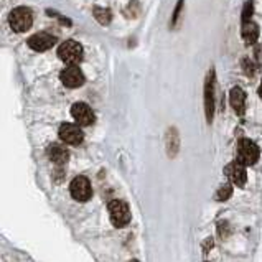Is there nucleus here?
I'll return each mask as SVG.
<instances>
[{
	"mask_svg": "<svg viewBox=\"0 0 262 262\" xmlns=\"http://www.w3.org/2000/svg\"><path fill=\"white\" fill-rule=\"evenodd\" d=\"M60 139L70 145H79L84 139L83 130L75 124H63L60 127Z\"/></svg>",
	"mask_w": 262,
	"mask_h": 262,
	"instance_id": "1a4fd4ad",
	"label": "nucleus"
},
{
	"mask_svg": "<svg viewBox=\"0 0 262 262\" xmlns=\"http://www.w3.org/2000/svg\"><path fill=\"white\" fill-rule=\"evenodd\" d=\"M229 101L237 116H242L244 111H246V94H244V91L241 88L234 86L229 93Z\"/></svg>",
	"mask_w": 262,
	"mask_h": 262,
	"instance_id": "f8f14e48",
	"label": "nucleus"
},
{
	"mask_svg": "<svg viewBox=\"0 0 262 262\" xmlns=\"http://www.w3.org/2000/svg\"><path fill=\"white\" fill-rule=\"evenodd\" d=\"M55 43H56V38L53 35H50V33H45V32H40V33H37V35H32L27 42L28 47L35 51H47L53 47Z\"/></svg>",
	"mask_w": 262,
	"mask_h": 262,
	"instance_id": "9b49d317",
	"label": "nucleus"
},
{
	"mask_svg": "<svg viewBox=\"0 0 262 262\" xmlns=\"http://www.w3.org/2000/svg\"><path fill=\"white\" fill-rule=\"evenodd\" d=\"M9 24L12 27V30L17 33H24L33 24L32 12L27 7H17L12 10V14L9 17Z\"/></svg>",
	"mask_w": 262,
	"mask_h": 262,
	"instance_id": "f03ea898",
	"label": "nucleus"
},
{
	"mask_svg": "<svg viewBox=\"0 0 262 262\" xmlns=\"http://www.w3.org/2000/svg\"><path fill=\"white\" fill-rule=\"evenodd\" d=\"M237 160L246 167L259 160V147L249 139H241L237 144Z\"/></svg>",
	"mask_w": 262,
	"mask_h": 262,
	"instance_id": "20e7f679",
	"label": "nucleus"
},
{
	"mask_svg": "<svg viewBox=\"0 0 262 262\" xmlns=\"http://www.w3.org/2000/svg\"><path fill=\"white\" fill-rule=\"evenodd\" d=\"M181 7H183V0H178V4H176V7H175V14H173V19H172V25L176 24V20H178V15H180V10Z\"/></svg>",
	"mask_w": 262,
	"mask_h": 262,
	"instance_id": "aec40b11",
	"label": "nucleus"
},
{
	"mask_svg": "<svg viewBox=\"0 0 262 262\" xmlns=\"http://www.w3.org/2000/svg\"><path fill=\"white\" fill-rule=\"evenodd\" d=\"M250 15H252V2H247L244 5V12H242V24L250 20Z\"/></svg>",
	"mask_w": 262,
	"mask_h": 262,
	"instance_id": "a211bd4d",
	"label": "nucleus"
},
{
	"mask_svg": "<svg viewBox=\"0 0 262 262\" xmlns=\"http://www.w3.org/2000/svg\"><path fill=\"white\" fill-rule=\"evenodd\" d=\"M94 19L98 20L101 25H107L111 22V12H109V9L96 7L94 9Z\"/></svg>",
	"mask_w": 262,
	"mask_h": 262,
	"instance_id": "dca6fc26",
	"label": "nucleus"
},
{
	"mask_svg": "<svg viewBox=\"0 0 262 262\" xmlns=\"http://www.w3.org/2000/svg\"><path fill=\"white\" fill-rule=\"evenodd\" d=\"M218 232L221 236H227V232H229V224L226 223V221H223V223H219V226H218Z\"/></svg>",
	"mask_w": 262,
	"mask_h": 262,
	"instance_id": "412c9836",
	"label": "nucleus"
},
{
	"mask_svg": "<svg viewBox=\"0 0 262 262\" xmlns=\"http://www.w3.org/2000/svg\"><path fill=\"white\" fill-rule=\"evenodd\" d=\"M242 70L246 71L249 76H254L255 68L252 66V63H250V60H247V58H244V60H242Z\"/></svg>",
	"mask_w": 262,
	"mask_h": 262,
	"instance_id": "6ab92c4d",
	"label": "nucleus"
},
{
	"mask_svg": "<svg viewBox=\"0 0 262 262\" xmlns=\"http://www.w3.org/2000/svg\"><path fill=\"white\" fill-rule=\"evenodd\" d=\"M259 96H260V99H262V83H260V86H259Z\"/></svg>",
	"mask_w": 262,
	"mask_h": 262,
	"instance_id": "4be33fe9",
	"label": "nucleus"
},
{
	"mask_svg": "<svg viewBox=\"0 0 262 262\" xmlns=\"http://www.w3.org/2000/svg\"><path fill=\"white\" fill-rule=\"evenodd\" d=\"M71 116L79 125H91L94 124V112L89 106L83 102H76L71 106Z\"/></svg>",
	"mask_w": 262,
	"mask_h": 262,
	"instance_id": "9d476101",
	"label": "nucleus"
},
{
	"mask_svg": "<svg viewBox=\"0 0 262 262\" xmlns=\"http://www.w3.org/2000/svg\"><path fill=\"white\" fill-rule=\"evenodd\" d=\"M70 193L76 201H88L93 195L89 180L86 176H76L70 185Z\"/></svg>",
	"mask_w": 262,
	"mask_h": 262,
	"instance_id": "423d86ee",
	"label": "nucleus"
},
{
	"mask_svg": "<svg viewBox=\"0 0 262 262\" xmlns=\"http://www.w3.org/2000/svg\"><path fill=\"white\" fill-rule=\"evenodd\" d=\"M60 78H61V83L70 89L79 88L84 84V75L76 65H70L68 68H65V70L61 71Z\"/></svg>",
	"mask_w": 262,
	"mask_h": 262,
	"instance_id": "0eeeda50",
	"label": "nucleus"
},
{
	"mask_svg": "<svg viewBox=\"0 0 262 262\" xmlns=\"http://www.w3.org/2000/svg\"><path fill=\"white\" fill-rule=\"evenodd\" d=\"M242 38L244 42H246L247 45H252L257 42L259 38V27L254 24L252 20L246 22V24L242 25Z\"/></svg>",
	"mask_w": 262,
	"mask_h": 262,
	"instance_id": "ddd939ff",
	"label": "nucleus"
},
{
	"mask_svg": "<svg viewBox=\"0 0 262 262\" xmlns=\"http://www.w3.org/2000/svg\"><path fill=\"white\" fill-rule=\"evenodd\" d=\"M129 262H139L137 259H132V260H129Z\"/></svg>",
	"mask_w": 262,
	"mask_h": 262,
	"instance_id": "5701e85b",
	"label": "nucleus"
},
{
	"mask_svg": "<svg viewBox=\"0 0 262 262\" xmlns=\"http://www.w3.org/2000/svg\"><path fill=\"white\" fill-rule=\"evenodd\" d=\"M204 114L206 121L213 122L214 116V70H209L204 81Z\"/></svg>",
	"mask_w": 262,
	"mask_h": 262,
	"instance_id": "39448f33",
	"label": "nucleus"
},
{
	"mask_svg": "<svg viewBox=\"0 0 262 262\" xmlns=\"http://www.w3.org/2000/svg\"><path fill=\"white\" fill-rule=\"evenodd\" d=\"M107 211H109V218L116 227H124L125 224H129L130 209H129V204L125 201L112 200L109 203V206H107Z\"/></svg>",
	"mask_w": 262,
	"mask_h": 262,
	"instance_id": "f257e3e1",
	"label": "nucleus"
},
{
	"mask_svg": "<svg viewBox=\"0 0 262 262\" xmlns=\"http://www.w3.org/2000/svg\"><path fill=\"white\" fill-rule=\"evenodd\" d=\"M48 157L53 163L63 165V163H66V160H68V150L63 149L61 145L53 144V145L48 147Z\"/></svg>",
	"mask_w": 262,
	"mask_h": 262,
	"instance_id": "4468645a",
	"label": "nucleus"
},
{
	"mask_svg": "<svg viewBox=\"0 0 262 262\" xmlns=\"http://www.w3.org/2000/svg\"><path fill=\"white\" fill-rule=\"evenodd\" d=\"M178 132H176L175 127H172L167 134V152L170 153V157H173L178 152Z\"/></svg>",
	"mask_w": 262,
	"mask_h": 262,
	"instance_id": "2eb2a0df",
	"label": "nucleus"
},
{
	"mask_svg": "<svg viewBox=\"0 0 262 262\" xmlns=\"http://www.w3.org/2000/svg\"><path fill=\"white\" fill-rule=\"evenodd\" d=\"M224 173L226 176L229 178L232 183L237 185V186H244L247 181V173H246V165L241 163L236 158L234 162H231L227 167L224 168Z\"/></svg>",
	"mask_w": 262,
	"mask_h": 262,
	"instance_id": "6e6552de",
	"label": "nucleus"
},
{
	"mask_svg": "<svg viewBox=\"0 0 262 262\" xmlns=\"http://www.w3.org/2000/svg\"><path fill=\"white\" fill-rule=\"evenodd\" d=\"M231 193H232V186L227 183V185H223L218 190V193H216V200L218 201H226L227 198L231 196Z\"/></svg>",
	"mask_w": 262,
	"mask_h": 262,
	"instance_id": "f3484780",
	"label": "nucleus"
},
{
	"mask_svg": "<svg viewBox=\"0 0 262 262\" xmlns=\"http://www.w3.org/2000/svg\"><path fill=\"white\" fill-rule=\"evenodd\" d=\"M58 56L66 65H78L83 60V47L75 40H68L58 48Z\"/></svg>",
	"mask_w": 262,
	"mask_h": 262,
	"instance_id": "7ed1b4c3",
	"label": "nucleus"
}]
</instances>
